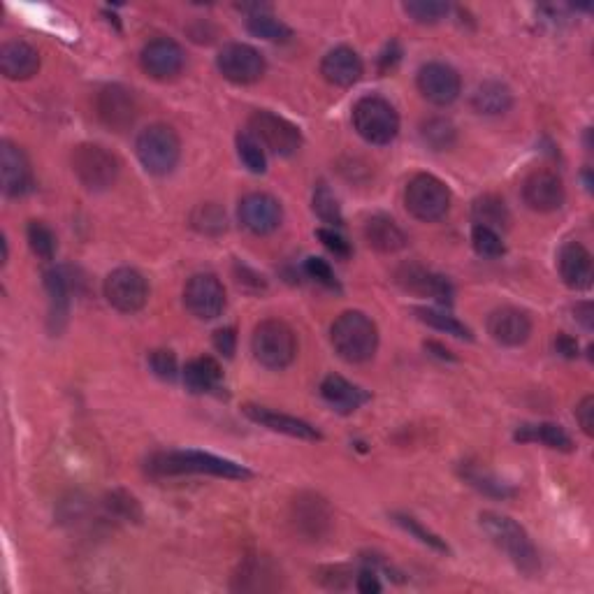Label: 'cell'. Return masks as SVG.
I'll return each mask as SVG.
<instances>
[{"label": "cell", "mask_w": 594, "mask_h": 594, "mask_svg": "<svg viewBox=\"0 0 594 594\" xmlns=\"http://www.w3.org/2000/svg\"><path fill=\"white\" fill-rule=\"evenodd\" d=\"M72 172L89 191H107L119 179V161L112 151L100 144L84 142L70 156Z\"/></svg>", "instance_id": "7"}, {"label": "cell", "mask_w": 594, "mask_h": 594, "mask_svg": "<svg viewBox=\"0 0 594 594\" xmlns=\"http://www.w3.org/2000/svg\"><path fill=\"white\" fill-rule=\"evenodd\" d=\"M45 291L49 295V323H52L54 332H61L70 311L68 277L61 270L45 272Z\"/></svg>", "instance_id": "28"}, {"label": "cell", "mask_w": 594, "mask_h": 594, "mask_svg": "<svg viewBox=\"0 0 594 594\" xmlns=\"http://www.w3.org/2000/svg\"><path fill=\"white\" fill-rule=\"evenodd\" d=\"M404 12L418 24H437L448 14V5L441 0H411L404 3Z\"/></svg>", "instance_id": "42"}, {"label": "cell", "mask_w": 594, "mask_h": 594, "mask_svg": "<svg viewBox=\"0 0 594 594\" xmlns=\"http://www.w3.org/2000/svg\"><path fill=\"white\" fill-rule=\"evenodd\" d=\"M214 349L221 353V356L233 358L237 351V330L235 328H221L214 332Z\"/></svg>", "instance_id": "48"}, {"label": "cell", "mask_w": 594, "mask_h": 594, "mask_svg": "<svg viewBox=\"0 0 594 594\" xmlns=\"http://www.w3.org/2000/svg\"><path fill=\"white\" fill-rule=\"evenodd\" d=\"M26 237H28V246L35 256L42 260H52L56 256V235L54 230L42 221H31L26 228Z\"/></svg>", "instance_id": "39"}, {"label": "cell", "mask_w": 594, "mask_h": 594, "mask_svg": "<svg viewBox=\"0 0 594 594\" xmlns=\"http://www.w3.org/2000/svg\"><path fill=\"white\" fill-rule=\"evenodd\" d=\"M576 318L581 321L585 328H592V304L590 302H581L576 304Z\"/></svg>", "instance_id": "53"}, {"label": "cell", "mask_w": 594, "mask_h": 594, "mask_svg": "<svg viewBox=\"0 0 594 594\" xmlns=\"http://www.w3.org/2000/svg\"><path fill=\"white\" fill-rule=\"evenodd\" d=\"M40 54L24 40H10L0 49V72L12 82H24L38 75Z\"/></svg>", "instance_id": "23"}, {"label": "cell", "mask_w": 594, "mask_h": 594, "mask_svg": "<svg viewBox=\"0 0 594 594\" xmlns=\"http://www.w3.org/2000/svg\"><path fill=\"white\" fill-rule=\"evenodd\" d=\"M472 214L476 226L492 228L497 230V233L499 228H506L511 221L509 207H506V202L502 198H497V195H481V198L474 202Z\"/></svg>", "instance_id": "32"}, {"label": "cell", "mask_w": 594, "mask_h": 594, "mask_svg": "<svg viewBox=\"0 0 594 594\" xmlns=\"http://www.w3.org/2000/svg\"><path fill=\"white\" fill-rule=\"evenodd\" d=\"M244 416L253 420V423L260 427H267V430L286 434V437L293 439H302V441H318L321 439V432L316 430L314 425H309L307 420L281 414V411L267 409V407H258V404H246L242 409Z\"/></svg>", "instance_id": "22"}, {"label": "cell", "mask_w": 594, "mask_h": 594, "mask_svg": "<svg viewBox=\"0 0 594 594\" xmlns=\"http://www.w3.org/2000/svg\"><path fill=\"white\" fill-rule=\"evenodd\" d=\"M184 304L200 321H214L226 309V288L216 274H195L184 286Z\"/></svg>", "instance_id": "12"}, {"label": "cell", "mask_w": 594, "mask_h": 594, "mask_svg": "<svg viewBox=\"0 0 594 594\" xmlns=\"http://www.w3.org/2000/svg\"><path fill=\"white\" fill-rule=\"evenodd\" d=\"M353 126L362 140L383 147L400 133V114L386 98L365 96L353 107Z\"/></svg>", "instance_id": "6"}, {"label": "cell", "mask_w": 594, "mask_h": 594, "mask_svg": "<svg viewBox=\"0 0 594 594\" xmlns=\"http://www.w3.org/2000/svg\"><path fill=\"white\" fill-rule=\"evenodd\" d=\"M147 469L154 476H184V474H207L219 478H235L244 481L253 474L249 469L237 465L233 460L219 458V455L205 453V451H168L156 453L147 462Z\"/></svg>", "instance_id": "2"}, {"label": "cell", "mask_w": 594, "mask_h": 594, "mask_svg": "<svg viewBox=\"0 0 594 594\" xmlns=\"http://www.w3.org/2000/svg\"><path fill=\"white\" fill-rule=\"evenodd\" d=\"M237 154H239V161L244 163V168L253 172V175H263L267 170L265 147L249 133V130H244V133L237 135Z\"/></svg>", "instance_id": "36"}, {"label": "cell", "mask_w": 594, "mask_h": 594, "mask_svg": "<svg viewBox=\"0 0 594 594\" xmlns=\"http://www.w3.org/2000/svg\"><path fill=\"white\" fill-rule=\"evenodd\" d=\"M149 367H151V372H154L158 376V379H163V381H175L177 374H179L177 356L172 351H168V349L151 351Z\"/></svg>", "instance_id": "45"}, {"label": "cell", "mask_w": 594, "mask_h": 594, "mask_svg": "<svg viewBox=\"0 0 594 594\" xmlns=\"http://www.w3.org/2000/svg\"><path fill=\"white\" fill-rule=\"evenodd\" d=\"M420 137L432 151H448L458 140V130L448 119L434 117L427 119L423 126H420Z\"/></svg>", "instance_id": "34"}, {"label": "cell", "mask_w": 594, "mask_h": 594, "mask_svg": "<svg viewBox=\"0 0 594 594\" xmlns=\"http://www.w3.org/2000/svg\"><path fill=\"white\" fill-rule=\"evenodd\" d=\"M321 397L337 411V414H353V411H358L369 402L367 390H362L356 383L346 381L344 376L339 374L325 376L321 383Z\"/></svg>", "instance_id": "26"}, {"label": "cell", "mask_w": 594, "mask_h": 594, "mask_svg": "<svg viewBox=\"0 0 594 594\" xmlns=\"http://www.w3.org/2000/svg\"><path fill=\"white\" fill-rule=\"evenodd\" d=\"M516 441H523V444H543L553 448V451H562V453L574 451V441H571L567 430L555 423H536V425L518 427Z\"/></svg>", "instance_id": "29"}, {"label": "cell", "mask_w": 594, "mask_h": 594, "mask_svg": "<svg viewBox=\"0 0 594 594\" xmlns=\"http://www.w3.org/2000/svg\"><path fill=\"white\" fill-rule=\"evenodd\" d=\"M416 84L420 96H423L427 103L437 107L453 105L462 93V79L458 75V70H455L453 65L439 61L425 63L423 68L418 70Z\"/></svg>", "instance_id": "11"}, {"label": "cell", "mask_w": 594, "mask_h": 594, "mask_svg": "<svg viewBox=\"0 0 594 594\" xmlns=\"http://www.w3.org/2000/svg\"><path fill=\"white\" fill-rule=\"evenodd\" d=\"M137 158L149 175L165 177L177 168L181 156V142L177 130L165 123H151L137 135Z\"/></svg>", "instance_id": "4"}, {"label": "cell", "mask_w": 594, "mask_h": 594, "mask_svg": "<svg viewBox=\"0 0 594 594\" xmlns=\"http://www.w3.org/2000/svg\"><path fill=\"white\" fill-rule=\"evenodd\" d=\"M400 56H402V52H400V45H397V42L388 45V49L381 54V59H379V70L383 72V75L395 68L397 61H400Z\"/></svg>", "instance_id": "52"}, {"label": "cell", "mask_w": 594, "mask_h": 594, "mask_svg": "<svg viewBox=\"0 0 594 594\" xmlns=\"http://www.w3.org/2000/svg\"><path fill=\"white\" fill-rule=\"evenodd\" d=\"M0 177H3V193L7 198H21L33 186L31 163L24 149L10 140L0 144Z\"/></svg>", "instance_id": "18"}, {"label": "cell", "mask_w": 594, "mask_h": 594, "mask_svg": "<svg viewBox=\"0 0 594 594\" xmlns=\"http://www.w3.org/2000/svg\"><path fill=\"white\" fill-rule=\"evenodd\" d=\"M425 349H430V351H437V353H434V356H437V358H444V360H453V356H451V351H448V349H444V346H441V344H437V342H430V344H425Z\"/></svg>", "instance_id": "54"}, {"label": "cell", "mask_w": 594, "mask_h": 594, "mask_svg": "<svg viewBox=\"0 0 594 594\" xmlns=\"http://www.w3.org/2000/svg\"><path fill=\"white\" fill-rule=\"evenodd\" d=\"M356 588L360 594H379L381 583H379V576H376V571H372V569L360 571L356 578Z\"/></svg>", "instance_id": "50"}, {"label": "cell", "mask_w": 594, "mask_h": 594, "mask_svg": "<svg viewBox=\"0 0 594 594\" xmlns=\"http://www.w3.org/2000/svg\"><path fill=\"white\" fill-rule=\"evenodd\" d=\"M472 244L478 256H485V258H499L504 253V242L497 230L476 226V223L472 228Z\"/></svg>", "instance_id": "43"}, {"label": "cell", "mask_w": 594, "mask_h": 594, "mask_svg": "<svg viewBox=\"0 0 594 594\" xmlns=\"http://www.w3.org/2000/svg\"><path fill=\"white\" fill-rule=\"evenodd\" d=\"M330 342L339 358L351 365H360V362L372 360L379 349V328L362 311H344L332 323Z\"/></svg>", "instance_id": "3"}, {"label": "cell", "mask_w": 594, "mask_h": 594, "mask_svg": "<svg viewBox=\"0 0 594 594\" xmlns=\"http://www.w3.org/2000/svg\"><path fill=\"white\" fill-rule=\"evenodd\" d=\"M557 267L564 284L574 291H585L592 286V256L581 242H567L557 256Z\"/></svg>", "instance_id": "24"}, {"label": "cell", "mask_w": 594, "mask_h": 594, "mask_svg": "<svg viewBox=\"0 0 594 594\" xmlns=\"http://www.w3.org/2000/svg\"><path fill=\"white\" fill-rule=\"evenodd\" d=\"M481 527L483 532L490 536V541L502 550V553L513 562V567L523 571L525 576L539 574L541 557L539 550L530 539V534L525 532L523 525H518L516 520L504 516V513L485 511L481 513Z\"/></svg>", "instance_id": "1"}, {"label": "cell", "mask_w": 594, "mask_h": 594, "mask_svg": "<svg viewBox=\"0 0 594 594\" xmlns=\"http://www.w3.org/2000/svg\"><path fill=\"white\" fill-rule=\"evenodd\" d=\"M221 365L214 358L202 356L184 367V383L191 393H209L221 383Z\"/></svg>", "instance_id": "31"}, {"label": "cell", "mask_w": 594, "mask_h": 594, "mask_svg": "<svg viewBox=\"0 0 594 594\" xmlns=\"http://www.w3.org/2000/svg\"><path fill=\"white\" fill-rule=\"evenodd\" d=\"M304 272H307V277L314 279L316 284L330 288V291H339V281L335 277V272H332V267L325 263L323 258H307Z\"/></svg>", "instance_id": "46"}, {"label": "cell", "mask_w": 594, "mask_h": 594, "mask_svg": "<svg viewBox=\"0 0 594 594\" xmlns=\"http://www.w3.org/2000/svg\"><path fill=\"white\" fill-rule=\"evenodd\" d=\"M414 314L418 316V321H423L425 325H430V328H434V330L446 332V335H453L458 339H472V330H469L462 321H458L455 316L446 314V311L430 309V307H418Z\"/></svg>", "instance_id": "35"}, {"label": "cell", "mask_w": 594, "mask_h": 594, "mask_svg": "<svg viewBox=\"0 0 594 594\" xmlns=\"http://www.w3.org/2000/svg\"><path fill=\"white\" fill-rule=\"evenodd\" d=\"M462 476L467 478L469 485H474L476 490H481L490 497H502L504 499V497L513 495V488H509V485L502 483L499 478H495L490 472H485V469H481V467L467 465L465 469H462Z\"/></svg>", "instance_id": "41"}, {"label": "cell", "mask_w": 594, "mask_h": 594, "mask_svg": "<svg viewBox=\"0 0 594 594\" xmlns=\"http://www.w3.org/2000/svg\"><path fill=\"white\" fill-rule=\"evenodd\" d=\"M105 297L121 314H137L149 300V284L142 272L119 267L105 279Z\"/></svg>", "instance_id": "10"}, {"label": "cell", "mask_w": 594, "mask_h": 594, "mask_svg": "<svg viewBox=\"0 0 594 594\" xmlns=\"http://www.w3.org/2000/svg\"><path fill=\"white\" fill-rule=\"evenodd\" d=\"M576 420L588 437H594V397L592 395H585L581 404L576 407Z\"/></svg>", "instance_id": "49"}, {"label": "cell", "mask_w": 594, "mask_h": 594, "mask_svg": "<svg viewBox=\"0 0 594 594\" xmlns=\"http://www.w3.org/2000/svg\"><path fill=\"white\" fill-rule=\"evenodd\" d=\"M395 281L400 284L404 291L432 297L439 304H451L453 302V286L451 281L441 274H434L420 265H402L400 270L395 272Z\"/></svg>", "instance_id": "20"}, {"label": "cell", "mask_w": 594, "mask_h": 594, "mask_svg": "<svg viewBox=\"0 0 594 594\" xmlns=\"http://www.w3.org/2000/svg\"><path fill=\"white\" fill-rule=\"evenodd\" d=\"M191 223L195 230H200V233L221 235L223 230H226V212H223L219 205H214V202H205V205L195 209L191 216Z\"/></svg>", "instance_id": "40"}, {"label": "cell", "mask_w": 594, "mask_h": 594, "mask_svg": "<svg viewBox=\"0 0 594 594\" xmlns=\"http://www.w3.org/2000/svg\"><path fill=\"white\" fill-rule=\"evenodd\" d=\"M311 207L318 219L323 223H328L330 228H339L344 223L342 216V207H339V200L335 198V193L330 191L328 184H318L314 191V198H311Z\"/></svg>", "instance_id": "37"}, {"label": "cell", "mask_w": 594, "mask_h": 594, "mask_svg": "<svg viewBox=\"0 0 594 594\" xmlns=\"http://www.w3.org/2000/svg\"><path fill=\"white\" fill-rule=\"evenodd\" d=\"M293 523L297 532L307 539H323L332 527V511L328 502L318 495H300L293 502Z\"/></svg>", "instance_id": "21"}, {"label": "cell", "mask_w": 594, "mask_h": 594, "mask_svg": "<svg viewBox=\"0 0 594 594\" xmlns=\"http://www.w3.org/2000/svg\"><path fill=\"white\" fill-rule=\"evenodd\" d=\"M567 188H564L562 177L553 170H534L523 181V200L532 212L550 214L564 205Z\"/></svg>", "instance_id": "17"}, {"label": "cell", "mask_w": 594, "mask_h": 594, "mask_svg": "<svg viewBox=\"0 0 594 594\" xmlns=\"http://www.w3.org/2000/svg\"><path fill=\"white\" fill-rule=\"evenodd\" d=\"M137 112H140V107H137L133 91L126 89V86L110 84L98 91L96 114L114 133H123V130L133 128Z\"/></svg>", "instance_id": "14"}, {"label": "cell", "mask_w": 594, "mask_h": 594, "mask_svg": "<svg viewBox=\"0 0 594 594\" xmlns=\"http://www.w3.org/2000/svg\"><path fill=\"white\" fill-rule=\"evenodd\" d=\"M105 509L112 513L114 518L126 520V523H140L142 520V506L137 502V497L130 495L126 490H112L105 495Z\"/></svg>", "instance_id": "38"}, {"label": "cell", "mask_w": 594, "mask_h": 594, "mask_svg": "<svg viewBox=\"0 0 594 594\" xmlns=\"http://www.w3.org/2000/svg\"><path fill=\"white\" fill-rule=\"evenodd\" d=\"M186 63V54L179 42L170 38H156L147 42L140 52V65L151 79L170 82L181 75Z\"/></svg>", "instance_id": "15"}, {"label": "cell", "mask_w": 594, "mask_h": 594, "mask_svg": "<svg viewBox=\"0 0 594 594\" xmlns=\"http://www.w3.org/2000/svg\"><path fill=\"white\" fill-rule=\"evenodd\" d=\"M239 221L249 233L263 237L272 235L284 221L281 202L270 193H249L239 202Z\"/></svg>", "instance_id": "16"}, {"label": "cell", "mask_w": 594, "mask_h": 594, "mask_svg": "<svg viewBox=\"0 0 594 594\" xmlns=\"http://www.w3.org/2000/svg\"><path fill=\"white\" fill-rule=\"evenodd\" d=\"M472 105L478 114H485V117H499V114H506L513 105V93L506 84L495 82H483L474 91Z\"/></svg>", "instance_id": "30"}, {"label": "cell", "mask_w": 594, "mask_h": 594, "mask_svg": "<svg viewBox=\"0 0 594 594\" xmlns=\"http://www.w3.org/2000/svg\"><path fill=\"white\" fill-rule=\"evenodd\" d=\"M395 523L400 525V527H404V530H407L411 536H416V539L420 543H425V546H430L432 550H439V553H448V546L444 543V539H439L437 534H432L430 530H425V527L420 525L416 518L402 516V513H397Z\"/></svg>", "instance_id": "44"}, {"label": "cell", "mask_w": 594, "mask_h": 594, "mask_svg": "<svg viewBox=\"0 0 594 594\" xmlns=\"http://www.w3.org/2000/svg\"><path fill=\"white\" fill-rule=\"evenodd\" d=\"M216 68L228 82L253 84L265 75V59L256 47L244 42H230L216 56Z\"/></svg>", "instance_id": "13"}, {"label": "cell", "mask_w": 594, "mask_h": 594, "mask_svg": "<svg viewBox=\"0 0 594 594\" xmlns=\"http://www.w3.org/2000/svg\"><path fill=\"white\" fill-rule=\"evenodd\" d=\"M362 72H365V65H362V59L356 49L351 47L330 49L321 61V75L328 79L330 84L342 86V89H349V86L360 82Z\"/></svg>", "instance_id": "25"}, {"label": "cell", "mask_w": 594, "mask_h": 594, "mask_svg": "<svg viewBox=\"0 0 594 594\" xmlns=\"http://www.w3.org/2000/svg\"><path fill=\"white\" fill-rule=\"evenodd\" d=\"M404 205L407 212L418 221L432 223L444 219L451 207V191L434 175H416L404 188Z\"/></svg>", "instance_id": "8"}, {"label": "cell", "mask_w": 594, "mask_h": 594, "mask_svg": "<svg viewBox=\"0 0 594 594\" xmlns=\"http://www.w3.org/2000/svg\"><path fill=\"white\" fill-rule=\"evenodd\" d=\"M555 351L564 358H576L578 356V342L574 337H569V335H564V332H560V335L555 337Z\"/></svg>", "instance_id": "51"}, {"label": "cell", "mask_w": 594, "mask_h": 594, "mask_svg": "<svg viewBox=\"0 0 594 594\" xmlns=\"http://www.w3.org/2000/svg\"><path fill=\"white\" fill-rule=\"evenodd\" d=\"M365 242L379 253H397L407 246V235L397 226L395 219H390L386 214H374L365 221Z\"/></svg>", "instance_id": "27"}, {"label": "cell", "mask_w": 594, "mask_h": 594, "mask_svg": "<svg viewBox=\"0 0 594 594\" xmlns=\"http://www.w3.org/2000/svg\"><path fill=\"white\" fill-rule=\"evenodd\" d=\"M488 332L502 346H523L532 335V318L518 307H499L488 316Z\"/></svg>", "instance_id": "19"}, {"label": "cell", "mask_w": 594, "mask_h": 594, "mask_svg": "<svg viewBox=\"0 0 594 594\" xmlns=\"http://www.w3.org/2000/svg\"><path fill=\"white\" fill-rule=\"evenodd\" d=\"M246 28H249L251 35H256V38L267 42H288L293 35L291 28H288L281 19L274 17L270 10L251 14V17L246 19Z\"/></svg>", "instance_id": "33"}, {"label": "cell", "mask_w": 594, "mask_h": 594, "mask_svg": "<svg viewBox=\"0 0 594 594\" xmlns=\"http://www.w3.org/2000/svg\"><path fill=\"white\" fill-rule=\"evenodd\" d=\"M249 133L277 156H293L302 147V130L293 121L267 110L251 114Z\"/></svg>", "instance_id": "9"}, {"label": "cell", "mask_w": 594, "mask_h": 594, "mask_svg": "<svg viewBox=\"0 0 594 594\" xmlns=\"http://www.w3.org/2000/svg\"><path fill=\"white\" fill-rule=\"evenodd\" d=\"M251 351L260 365L267 369H286L297 356V339L288 323L279 318H267L258 323L251 337Z\"/></svg>", "instance_id": "5"}, {"label": "cell", "mask_w": 594, "mask_h": 594, "mask_svg": "<svg viewBox=\"0 0 594 594\" xmlns=\"http://www.w3.org/2000/svg\"><path fill=\"white\" fill-rule=\"evenodd\" d=\"M316 235L323 242L325 249L335 253L337 258H349L351 256V244L346 242V237L339 233L337 228H321Z\"/></svg>", "instance_id": "47"}]
</instances>
